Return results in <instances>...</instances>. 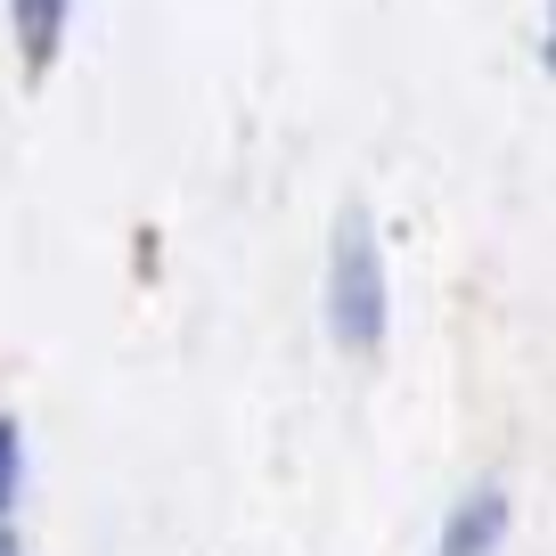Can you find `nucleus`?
Listing matches in <instances>:
<instances>
[{
  "label": "nucleus",
  "mask_w": 556,
  "mask_h": 556,
  "mask_svg": "<svg viewBox=\"0 0 556 556\" xmlns=\"http://www.w3.org/2000/svg\"><path fill=\"white\" fill-rule=\"evenodd\" d=\"M540 66L556 74V0H548V41H540Z\"/></svg>",
  "instance_id": "nucleus-5"
},
{
  "label": "nucleus",
  "mask_w": 556,
  "mask_h": 556,
  "mask_svg": "<svg viewBox=\"0 0 556 556\" xmlns=\"http://www.w3.org/2000/svg\"><path fill=\"white\" fill-rule=\"evenodd\" d=\"M17 491H25V434H17V417H0V523H9Z\"/></svg>",
  "instance_id": "nucleus-4"
},
{
  "label": "nucleus",
  "mask_w": 556,
  "mask_h": 556,
  "mask_svg": "<svg viewBox=\"0 0 556 556\" xmlns=\"http://www.w3.org/2000/svg\"><path fill=\"white\" fill-rule=\"evenodd\" d=\"M500 548H507V491H500V483L458 491V507L442 516L434 556H500Z\"/></svg>",
  "instance_id": "nucleus-2"
},
{
  "label": "nucleus",
  "mask_w": 556,
  "mask_h": 556,
  "mask_svg": "<svg viewBox=\"0 0 556 556\" xmlns=\"http://www.w3.org/2000/svg\"><path fill=\"white\" fill-rule=\"evenodd\" d=\"M384 328H393V287H384V245L377 222L361 205L336 213V245H328V336L336 352H384Z\"/></svg>",
  "instance_id": "nucleus-1"
},
{
  "label": "nucleus",
  "mask_w": 556,
  "mask_h": 556,
  "mask_svg": "<svg viewBox=\"0 0 556 556\" xmlns=\"http://www.w3.org/2000/svg\"><path fill=\"white\" fill-rule=\"evenodd\" d=\"M66 25H74V0H9V34H17L25 74H50V66H58Z\"/></svg>",
  "instance_id": "nucleus-3"
},
{
  "label": "nucleus",
  "mask_w": 556,
  "mask_h": 556,
  "mask_svg": "<svg viewBox=\"0 0 556 556\" xmlns=\"http://www.w3.org/2000/svg\"><path fill=\"white\" fill-rule=\"evenodd\" d=\"M0 556H17V532H9V523H0Z\"/></svg>",
  "instance_id": "nucleus-6"
}]
</instances>
